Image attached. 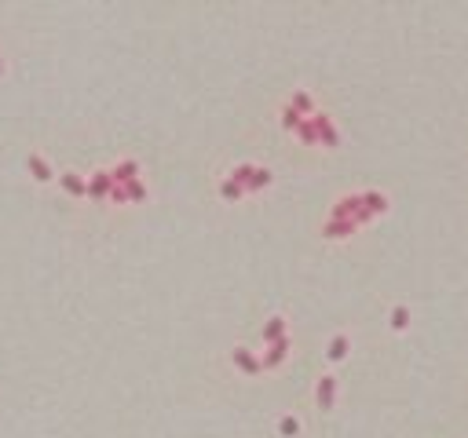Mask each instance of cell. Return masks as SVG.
<instances>
[{"instance_id":"20","label":"cell","mask_w":468,"mask_h":438,"mask_svg":"<svg viewBox=\"0 0 468 438\" xmlns=\"http://www.w3.org/2000/svg\"><path fill=\"white\" fill-rule=\"evenodd\" d=\"M8 66H11V62H8V52H4V48H0V81H4V77H8Z\"/></svg>"},{"instance_id":"1","label":"cell","mask_w":468,"mask_h":438,"mask_svg":"<svg viewBox=\"0 0 468 438\" xmlns=\"http://www.w3.org/2000/svg\"><path fill=\"white\" fill-rule=\"evenodd\" d=\"M230 365L238 369L242 377H249V380H257L260 372H264V358L252 347H245V343H234L230 347Z\"/></svg>"},{"instance_id":"17","label":"cell","mask_w":468,"mask_h":438,"mask_svg":"<svg viewBox=\"0 0 468 438\" xmlns=\"http://www.w3.org/2000/svg\"><path fill=\"white\" fill-rule=\"evenodd\" d=\"M121 187H124V197H129V205H146V201H151V187H146V179L121 183Z\"/></svg>"},{"instance_id":"9","label":"cell","mask_w":468,"mask_h":438,"mask_svg":"<svg viewBox=\"0 0 468 438\" xmlns=\"http://www.w3.org/2000/svg\"><path fill=\"white\" fill-rule=\"evenodd\" d=\"M110 175H114V183H136V179H143V165L136 158H117L110 165Z\"/></svg>"},{"instance_id":"16","label":"cell","mask_w":468,"mask_h":438,"mask_svg":"<svg viewBox=\"0 0 468 438\" xmlns=\"http://www.w3.org/2000/svg\"><path fill=\"white\" fill-rule=\"evenodd\" d=\"M304 121H308V117H304V114H296V110H293V106H289V102L282 99V106H279V124H282V128L289 131V136H293V131L300 128Z\"/></svg>"},{"instance_id":"3","label":"cell","mask_w":468,"mask_h":438,"mask_svg":"<svg viewBox=\"0 0 468 438\" xmlns=\"http://www.w3.org/2000/svg\"><path fill=\"white\" fill-rule=\"evenodd\" d=\"M114 175H110V168H95V172H88V201H95V205H110V194H114Z\"/></svg>"},{"instance_id":"12","label":"cell","mask_w":468,"mask_h":438,"mask_svg":"<svg viewBox=\"0 0 468 438\" xmlns=\"http://www.w3.org/2000/svg\"><path fill=\"white\" fill-rule=\"evenodd\" d=\"M351 355V336L348 333H333L329 340H326V362H344Z\"/></svg>"},{"instance_id":"4","label":"cell","mask_w":468,"mask_h":438,"mask_svg":"<svg viewBox=\"0 0 468 438\" xmlns=\"http://www.w3.org/2000/svg\"><path fill=\"white\" fill-rule=\"evenodd\" d=\"M55 183H59V190L66 197H74V201H88V175H81L74 168H62Z\"/></svg>"},{"instance_id":"8","label":"cell","mask_w":468,"mask_h":438,"mask_svg":"<svg viewBox=\"0 0 468 438\" xmlns=\"http://www.w3.org/2000/svg\"><path fill=\"white\" fill-rule=\"evenodd\" d=\"M286 336H289V318H286V314H271V318L264 321V328H260V343H264V347L279 343V340H286Z\"/></svg>"},{"instance_id":"6","label":"cell","mask_w":468,"mask_h":438,"mask_svg":"<svg viewBox=\"0 0 468 438\" xmlns=\"http://www.w3.org/2000/svg\"><path fill=\"white\" fill-rule=\"evenodd\" d=\"M311 121H315V131H318V150H337L340 146V128L333 124V117L318 110Z\"/></svg>"},{"instance_id":"18","label":"cell","mask_w":468,"mask_h":438,"mask_svg":"<svg viewBox=\"0 0 468 438\" xmlns=\"http://www.w3.org/2000/svg\"><path fill=\"white\" fill-rule=\"evenodd\" d=\"M388 325H392V333H406V328H410V307L406 303H395L392 311H388Z\"/></svg>"},{"instance_id":"19","label":"cell","mask_w":468,"mask_h":438,"mask_svg":"<svg viewBox=\"0 0 468 438\" xmlns=\"http://www.w3.org/2000/svg\"><path fill=\"white\" fill-rule=\"evenodd\" d=\"M293 139H296V143H300V146H318V131H315V121L308 117V121H304L300 128H296V131H293Z\"/></svg>"},{"instance_id":"15","label":"cell","mask_w":468,"mask_h":438,"mask_svg":"<svg viewBox=\"0 0 468 438\" xmlns=\"http://www.w3.org/2000/svg\"><path fill=\"white\" fill-rule=\"evenodd\" d=\"M274 431H279L282 438H300L304 434V424H300V416H296V413H282L279 424H274Z\"/></svg>"},{"instance_id":"5","label":"cell","mask_w":468,"mask_h":438,"mask_svg":"<svg viewBox=\"0 0 468 438\" xmlns=\"http://www.w3.org/2000/svg\"><path fill=\"white\" fill-rule=\"evenodd\" d=\"M337 398H340V380L333 377V372H322V377L315 380V406L329 413L337 406Z\"/></svg>"},{"instance_id":"10","label":"cell","mask_w":468,"mask_h":438,"mask_svg":"<svg viewBox=\"0 0 468 438\" xmlns=\"http://www.w3.org/2000/svg\"><path fill=\"white\" fill-rule=\"evenodd\" d=\"M216 194H220L223 205H238V201H245V197H249V190L238 179H230V175H220V179H216Z\"/></svg>"},{"instance_id":"14","label":"cell","mask_w":468,"mask_h":438,"mask_svg":"<svg viewBox=\"0 0 468 438\" xmlns=\"http://www.w3.org/2000/svg\"><path fill=\"white\" fill-rule=\"evenodd\" d=\"M358 230V223H351V219H333V215H326V223H322V234L329 237V241H344V237H351Z\"/></svg>"},{"instance_id":"13","label":"cell","mask_w":468,"mask_h":438,"mask_svg":"<svg viewBox=\"0 0 468 438\" xmlns=\"http://www.w3.org/2000/svg\"><path fill=\"white\" fill-rule=\"evenodd\" d=\"M271 183H274V172H271L267 165H252L249 179H245V190H249V197H252V194H264Z\"/></svg>"},{"instance_id":"11","label":"cell","mask_w":468,"mask_h":438,"mask_svg":"<svg viewBox=\"0 0 468 438\" xmlns=\"http://www.w3.org/2000/svg\"><path fill=\"white\" fill-rule=\"evenodd\" d=\"M286 102L296 110V114H304V117H315L318 114V102H315V95L308 92V88H293V92L286 95Z\"/></svg>"},{"instance_id":"7","label":"cell","mask_w":468,"mask_h":438,"mask_svg":"<svg viewBox=\"0 0 468 438\" xmlns=\"http://www.w3.org/2000/svg\"><path fill=\"white\" fill-rule=\"evenodd\" d=\"M289 355H293V336H286V340H279V343H271V347H264V372H279L286 362H289Z\"/></svg>"},{"instance_id":"2","label":"cell","mask_w":468,"mask_h":438,"mask_svg":"<svg viewBox=\"0 0 468 438\" xmlns=\"http://www.w3.org/2000/svg\"><path fill=\"white\" fill-rule=\"evenodd\" d=\"M26 172H30V179L40 183V187H48V183L59 179V172H55V165L48 161L45 150H30V153H26Z\"/></svg>"}]
</instances>
